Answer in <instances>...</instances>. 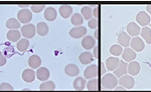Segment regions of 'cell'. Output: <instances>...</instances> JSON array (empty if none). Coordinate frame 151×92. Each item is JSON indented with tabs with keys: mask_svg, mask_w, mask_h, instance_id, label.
<instances>
[{
	"mask_svg": "<svg viewBox=\"0 0 151 92\" xmlns=\"http://www.w3.org/2000/svg\"><path fill=\"white\" fill-rule=\"evenodd\" d=\"M117 84H118V79L115 75L112 73L104 74L101 77V87L105 90H112L115 89Z\"/></svg>",
	"mask_w": 151,
	"mask_h": 92,
	"instance_id": "6da1fadb",
	"label": "cell"
},
{
	"mask_svg": "<svg viewBox=\"0 0 151 92\" xmlns=\"http://www.w3.org/2000/svg\"><path fill=\"white\" fill-rule=\"evenodd\" d=\"M100 75V71H99V67L95 64L89 65L86 69H85L84 72V76L85 79H94V78H98V76Z\"/></svg>",
	"mask_w": 151,
	"mask_h": 92,
	"instance_id": "7a4b0ae2",
	"label": "cell"
},
{
	"mask_svg": "<svg viewBox=\"0 0 151 92\" xmlns=\"http://www.w3.org/2000/svg\"><path fill=\"white\" fill-rule=\"evenodd\" d=\"M17 20L22 24H29L31 20H32V12L30 10L26 9H21L17 13Z\"/></svg>",
	"mask_w": 151,
	"mask_h": 92,
	"instance_id": "3957f363",
	"label": "cell"
},
{
	"mask_svg": "<svg viewBox=\"0 0 151 92\" xmlns=\"http://www.w3.org/2000/svg\"><path fill=\"white\" fill-rule=\"evenodd\" d=\"M20 33L21 36H23L25 39H29V38H32L36 33V28L33 24H26L23 25L20 28Z\"/></svg>",
	"mask_w": 151,
	"mask_h": 92,
	"instance_id": "277c9868",
	"label": "cell"
},
{
	"mask_svg": "<svg viewBox=\"0 0 151 92\" xmlns=\"http://www.w3.org/2000/svg\"><path fill=\"white\" fill-rule=\"evenodd\" d=\"M118 83L125 89L129 90V89H132L134 87L135 80H134V78L131 75H124V76L120 77V79L118 80Z\"/></svg>",
	"mask_w": 151,
	"mask_h": 92,
	"instance_id": "5b68a950",
	"label": "cell"
},
{
	"mask_svg": "<svg viewBox=\"0 0 151 92\" xmlns=\"http://www.w3.org/2000/svg\"><path fill=\"white\" fill-rule=\"evenodd\" d=\"M70 36L72 38L75 39H79V38L83 37L87 34V28L84 26H78V27H74L73 29H70L69 32Z\"/></svg>",
	"mask_w": 151,
	"mask_h": 92,
	"instance_id": "8992f818",
	"label": "cell"
},
{
	"mask_svg": "<svg viewBox=\"0 0 151 92\" xmlns=\"http://www.w3.org/2000/svg\"><path fill=\"white\" fill-rule=\"evenodd\" d=\"M136 20H137V22L139 23L141 26H143V27H146V26L149 25L151 22L150 16L148 15L145 11H140L139 13L136 15Z\"/></svg>",
	"mask_w": 151,
	"mask_h": 92,
	"instance_id": "52a82bcc",
	"label": "cell"
},
{
	"mask_svg": "<svg viewBox=\"0 0 151 92\" xmlns=\"http://www.w3.org/2000/svg\"><path fill=\"white\" fill-rule=\"evenodd\" d=\"M130 45H131V49H133L134 51H136V52L142 51L145 47V44H144V42H143V40L141 39L140 37H138V36L131 39Z\"/></svg>",
	"mask_w": 151,
	"mask_h": 92,
	"instance_id": "ba28073f",
	"label": "cell"
},
{
	"mask_svg": "<svg viewBox=\"0 0 151 92\" xmlns=\"http://www.w3.org/2000/svg\"><path fill=\"white\" fill-rule=\"evenodd\" d=\"M126 30H127V34L130 36H134V37H137L138 35L140 34L141 28L139 27V25H137L135 22H131L129 23L126 27Z\"/></svg>",
	"mask_w": 151,
	"mask_h": 92,
	"instance_id": "9c48e42d",
	"label": "cell"
},
{
	"mask_svg": "<svg viewBox=\"0 0 151 92\" xmlns=\"http://www.w3.org/2000/svg\"><path fill=\"white\" fill-rule=\"evenodd\" d=\"M127 67H128L127 63L125 61H123V60H120L118 67L114 70V75L116 77H119V78L124 76V75H126V73H127Z\"/></svg>",
	"mask_w": 151,
	"mask_h": 92,
	"instance_id": "30bf717a",
	"label": "cell"
},
{
	"mask_svg": "<svg viewBox=\"0 0 151 92\" xmlns=\"http://www.w3.org/2000/svg\"><path fill=\"white\" fill-rule=\"evenodd\" d=\"M122 58H123V61L125 62H132L136 58V52L133 49H131V48L127 47L123 50Z\"/></svg>",
	"mask_w": 151,
	"mask_h": 92,
	"instance_id": "8fae6325",
	"label": "cell"
},
{
	"mask_svg": "<svg viewBox=\"0 0 151 92\" xmlns=\"http://www.w3.org/2000/svg\"><path fill=\"white\" fill-rule=\"evenodd\" d=\"M50 71L47 67H40V68H37L35 72V76L37 77V79H40V81H47L50 77Z\"/></svg>",
	"mask_w": 151,
	"mask_h": 92,
	"instance_id": "7c38bea8",
	"label": "cell"
},
{
	"mask_svg": "<svg viewBox=\"0 0 151 92\" xmlns=\"http://www.w3.org/2000/svg\"><path fill=\"white\" fill-rule=\"evenodd\" d=\"M95 44H96V40H95L94 37L92 36H85L82 40V46L85 48L86 50H90L92 48L95 47Z\"/></svg>",
	"mask_w": 151,
	"mask_h": 92,
	"instance_id": "4fadbf2b",
	"label": "cell"
},
{
	"mask_svg": "<svg viewBox=\"0 0 151 92\" xmlns=\"http://www.w3.org/2000/svg\"><path fill=\"white\" fill-rule=\"evenodd\" d=\"M65 73L67 74L68 76L75 77L79 75L80 69L76 64H68L67 66L65 67Z\"/></svg>",
	"mask_w": 151,
	"mask_h": 92,
	"instance_id": "5bb4252c",
	"label": "cell"
},
{
	"mask_svg": "<svg viewBox=\"0 0 151 92\" xmlns=\"http://www.w3.org/2000/svg\"><path fill=\"white\" fill-rule=\"evenodd\" d=\"M43 16L48 21H55L57 19L58 12L53 7H47V8H45V12H43Z\"/></svg>",
	"mask_w": 151,
	"mask_h": 92,
	"instance_id": "9a60e30c",
	"label": "cell"
},
{
	"mask_svg": "<svg viewBox=\"0 0 151 92\" xmlns=\"http://www.w3.org/2000/svg\"><path fill=\"white\" fill-rule=\"evenodd\" d=\"M21 77H22V79L25 82H27V83H30V82L35 81V79L36 76H35V72L33 71V69L28 68V69H25L22 72V75H21Z\"/></svg>",
	"mask_w": 151,
	"mask_h": 92,
	"instance_id": "2e32d148",
	"label": "cell"
},
{
	"mask_svg": "<svg viewBox=\"0 0 151 92\" xmlns=\"http://www.w3.org/2000/svg\"><path fill=\"white\" fill-rule=\"evenodd\" d=\"M140 69H141L140 64L138 63L137 61H132L128 65L127 72H129V74H130L131 76H135V75H137L140 72Z\"/></svg>",
	"mask_w": 151,
	"mask_h": 92,
	"instance_id": "e0dca14e",
	"label": "cell"
},
{
	"mask_svg": "<svg viewBox=\"0 0 151 92\" xmlns=\"http://www.w3.org/2000/svg\"><path fill=\"white\" fill-rule=\"evenodd\" d=\"M131 42V37L129 36L126 32H121L118 36V43L119 45L124 46V47L127 48L130 45Z\"/></svg>",
	"mask_w": 151,
	"mask_h": 92,
	"instance_id": "ac0fdd59",
	"label": "cell"
},
{
	"mask_svg": "<svg viewBox=\"0 0 151 92\" xmlns=\"http://www.w3.org/2000/svg\"><path fill=\"white\" fill-rule=\"evenodd\" d=\"M93 60H94V56L91 52H83L79 56V61L81 62L82 64H85V65L90 64Z\"/></svg>",
	"mask_w": 151,
	"mask_h": 92,
	"instance_id": "d6986e66",
	"label": "cell"
},
{
	"mask_svg": "<svg viewBox=\"0 0 151 92\" xmlns=\"http://www.w3.org/2000/svg\"><path fill=\"white\" fill-rule=\"evenodd\" d=\"M119 62H120V60H119L117 57H109L108 59L106 60L107 69L110 70V71H114V70L118 67Z\"/></svg>",
	"mask_w": 151,
	"mask_h": 92,
	"instance_id": "ffe728a7",
	"label": "cell"
},
{
	"mask_svg": "<svg viewBox=\"0 0 151 92\" xmlns=\"http://www.w3.org/2000/svg\"><path fill=\"white\" fill-rule=\"evenodd\" d=\"M41 64V59L38 55H31L28 58V65L31 69L33 68H40Z\"/></svg>",
	"mask_w": 151,
	"mask_h": 92,
	"instance_id": "44dd1931",
	"label": "cell"
},
{
	"mask_svg": "<svg viewBox=\"0 0 151 92\" xmlns=\"http://www.w3.org/2000/svg\"><path fill=\"white\" fill-rule=\"evenodd\" d=\"M7 39L11 42H16V41H19L21 38V33L20 31L18 30H9L6 34Z\"/></svg>",
	"mask_w": 151,
	"mask_h": 92,
	"instance_id": "7402d4cb",
	"label": "cell"
},
{
	"mask_svg": "<svg viewBox=\"0 0 151 92\" xmlns=\"http://www.w3.org/2000/svg\"><path fill=\"white\" fill-rule=\"evenodd\" d=\"M58 12H60V16H62L63 18L67 19L72 15L73 8L70 5H62L60 7V9H58Z\"/></svg>",
	"mask_w": 151,
	"mask_h": 92,
	"instance_id": "603a6c76",
	"label": "cell"
},
{
	"mask_svg": "<svg viewBox=\"0 0 151 92\" xmlns=\"http://www.w3.org/2000/svg\"><path fill=\"white\" fill-rule=\"evenodd\" d=\"M36 32L38 33L40 36H45L50 31V28H48L47 24L45 22H40L36 25Z\"/></svg>",
	"mask_w": 151,
	"mask_h": 92,
	"instance_id": "cb8c5ba5",
	"label": "cell"
},
{
	"mask_svg": "<svg viewBox=\"0 0 151 92\" xmlns=\"http://www.w3.org/2000/svg\"><path fill=\"white\" fill-rule=\"evenodd\" d=\"M86 84H87L86 79L82 78V77H77L75 79L73 85H74V88L76 90H84L85 87H86Z\"/></svg>",
	"mask_w": 151,
	"mask_h": 92,
	"instance_id": "d4e9b609",
	"label": "cell"
},
{
	"mask_svg": "<svg viewBox=\"0 0 151 92\" xmlns=\"http://www.w3.org/2000/svg\"><path fill=\"white\" fill-rule=\"evenodd\" d=\"M5 25L10 30H17L18 28H20V22L16 18H9L6 21Z\"/></svg>",
	"mask_w": 151,
	"mask_h": 92,
	"instance_id": "484cf974",
	"label": "cell"
},
{
	"mask_svg": "<svg viewBox=\"0 0 151 92\" xmlns=\"http://www.w3.org/2000/svg\"><path fill=\"white\" fill-rule=\"evenodd\" d=\"M140 35L143 39H145L148 44H151V28L150 27H143L140 31Z\"/></svg>",
	"mask_w": 151,
	"mask_h": 92,
	"instance_id": "4316f807",
	"label": "cell"
},
{
	"mask_svg": "<svg viewBox=\"0 0 151 92\" xmlns=\"http://www.w3.org/2000/svg\"><path fill=\"white\" fill-rule=\"evenodd\" d=\"M40 89L43 91H52L55 89V84L53 81H45L40 85Z\"/></svg>",
	"mask_w": 151,
	"mask_h": 92,
	"instance_id": "83f0119b",
	"label": "cell"
},
{
	"mask_svg": "<svg viewBox=\"0 0 151 92\" xmlns=\"http://www.w3.org/2000/svg\"><path fill=\"white\" fill-rule=\"evenodd\" d=\"M81 14L84 19L90 20V19H92V16H93V10H92V8L90 6H84L81 9Z\"/></svg>",
	"mask_w": 151,
	"mask_h": 92,
	"instance_id": "f1b7e54d",
	"label": "cell"
},
{
	"mask_svg": "<svg viewBox=\"0 0 151 92\" xmlns=\"http://www.w3.org/2000/svg\"><path fill=\"white\" fill-rule=\"evenodd\" d=\"M70 22H72L73 25H75L76 27H78V26H82L83 22H84V18H83V16L81 15V14L76 13L72 16V18H70Z\"/></svg>",
	"mask_w": 151,
	"mask_h": 92,
	"instance_id": "f546056e",
	"label": "cell"
},
{
	"mask_svg": "<svg viewBox=\"0 0 151 92\" xmlns=\"http://www.w3.org/2000/svg\"><path fill=\"white\" fill-rule=\"evenodd\" d=\"M16 47H17V50H19V51H21V52L26 51L29 47V41L27 39H25V38L20 39L17 42V44H16Z\"/></svg>",
	"mask_w": 151,
	"mask_h": 92,
	"instance_id": "4dcf8cb0",
	"label": "cell"
},
{
	"mask_svg": "<svg viewBox=\"0 0 151 92\" xmlns=\"http://www.w3.org/2000/svg\"><path fill=\"white\" fill-rule=\"evenodd\" d=\"M99 80L98 78H94L89 80V82L86 84V87L88 90H91V91H96L99 89Z\"/></svg>",
	"mask_w": 151,
	"mask_h": 92,
	"instance_id": "1f68e13d",
	"label": "cell"
},
{
	"mask_svg": "<svg viewBox=\"0 0 151 92\" xmlns=\"http://www.w3.org/2000/svg\"><path fill=\"white\" fill-rule=\"evenodd\" d=\"M123 52V48L121 45L119 44H115L113 46H111L110 48V53L112 55H115V56H119V55H121Z\"/></svg>",
	"mask_w": 151,
	"mask_h": 92,
	"instance_id": "d6a6232c",
	"label": "cell"
},
{
	"mask_svg": "<svg viewBox=\"0 0 151 92\" xmlns=\"http://www.w3.org/2000/svg\"><path fill=\"white\" fill-rule=\"evenodd\" d=\"M0 90H1V91L13 90V86H12L10 83H7V82H3V83L0 84Z\"/></svg>",
	"mask_w": 151,
	"mask_h": 92,
	"instance_id": "836d02e7",
	"label": "cell"
},
{
	"mask_svg": "<svg viewBox=\"0 0 151 92\" xmlns=\"http://www.w3.org/2000/svg\"><path fill=\"white\" fill-rule=\"evenodd\" d=\"M98 24H99V20L97 18L90 19V20L88 21V25H89V27L92 28V29L98 28Z\"/></svg>",
	"mask_w": 151,
	"mask_h": 92,
	"instance_id": "e575fe53",
	"label": "cell"
},
{
	"mask_svg": "<svg viewBox=\"0 0 151 92\" xmlns=\"http://www.w3.org/2000/svg\"><path fill=\"white\" fill-rule=\"evenodd\" d=\"M45 9V5H32L31 6V11L35 13H40Z\"/></svg>",
	"mask_w": 151,
	"mask_h": 92,
	"instance_id": "d590c367",
	"label": "cell"
},
{
	"mask_svg": "<svg viewBox=\"0 0 151 92\" xmlns=\"http://www.w3.org/2000/svg\"><path fill=\"white\" fill-rule=\"evenodd\" d=\"M93 56L95 58H97V59H100L101 58V55H100V46L97 45V47H94V54Z\"/></svg>",
	"mask_w": 151,
	"mask_h": 92,
	"instance_id": "8d00e7d4",
	"label": "cell"
},
{
	"mask_svg": "<svg viewBox=\"0 0 151 92\" xmlns=\"http://www.w3.org/2000/svg\"><path fill=\"white\" fill-rule=\"evenodd\" d=\"M98 67H99L100 75H104V74H106V68H105V64L103 63V62H100Z\"/></svg>",
	"mask_w": 151,
	"mask_h": 92,
	"instance_id": "74e56055",
	"label": "cell"
},
{
	"mask_svg": "<svg viewBox=\"0 0 151 92\" xmlns=\"http://www.w3.org/2000/svg\"><path fill=\"white\" fill-rule=\"evenodd\" d=\"M6 58L4 56L3 54H2V52H0V66H4V65L6 64Z\"/></svg>",
	"mask_w": 151,
	"mask_h": 92,
	"instance_id": "f35d334b",
	"label": "cell"
},
{
	"mask_svg": "<svg viewBox=\"0 0 151 92\" xmlns=\"http://www.w3.org/2000/svg\"><path fill=\"white\" fill-rule=\"evenodd\" d=\"M99 11H100V7H98V6H97L96 8H95L94 10H93V15L95 16V18H97V19H98L99 14H100Z\"/></svg>",
	"mask_w": 151,
	"mask_h": 92,
	"instance_id": "ab89813d",
	"label": "cell"
},
{
	"mask_svg": "<svg viewBox=\"0 0 151 92\" xmlns=\"http://www.w3.org/2000/svg\"><path fill=\"white\" fill-rule=\"evenodd\" d=\"M94 35H95V38H96L97 40L100 39V30H99L98 28H97V30L95 31V34Z\"/></svg>",
	"mask_w": 151,
	"mask_h": 92,
	"instance_id": "60d3db41",
	"label": "cell"
},
{
	"mask_svg": "<svg viewBox=\"0 0 151 92\" xmlns=\"http://www.w3.org/2000/svg\"><path fill=\"white\" fill-rule=\"evenodd\" d=\"M146 10H147V12H149V14L151 15V5H147V7H146Z\"/></svg>",
	"mask_w": 151,
	"mask_h": 92,
	"instance_id": "b9f144b4",
	"label": "cell"
},
{
	"mask_svg": "<svg viewBox=\"0 0 151 92\" xmlns=\"http://www.w3.org/2000/svg\"><path fill=\"white\" fill-rule=\"evenodd\" d=\"M115 89H117V90H124V87H122V86H116V88Z\"/></svg>",
	"mask_w": 151,
	"mask_h": 92,
	"instance_id": "7bdbcfd3",
	"label": "cell"
},
{
	"mask_svg": "<svg viewBox=\"0 0 151 92\" xmlns=\"http://www.w3.org/2000/svg\"><path fill=\"white\" fill-rule=\"evenodd\" d=\"M149 25H150V28H151V22H150V24H149Z\"/></svg>",
	"mask_w": 151,
	"mask_h": 92,
	"instance_id": "ee69618b",
	"label": "cell"
}]
</instances>
